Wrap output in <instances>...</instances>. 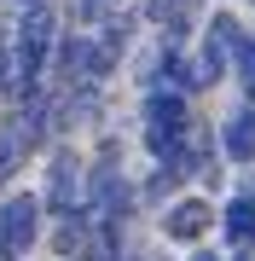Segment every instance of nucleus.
<instances>
[{"instance_id": "0eeeda50", "label": "nucleus", "mask_w": 255, "mask_h": 261, "mask_svg": "<svg viewBox=\"0 0 255 261\" xmlns=\"http://www.w3.org/2000/svg\"><path fill=\"white\" fill-rule=\"evenodd\" d=\"M220 232H226L232 250H255V197H244V192L232 197L226 215H220Z\"/></svg>"}, {"instance_id": "20e7f679", "label": "nucleus", "mask_w": 255, "mask_h": 261, "mask_svg": "<svg viewBox=\"0 0 255 261\" xmlns=\"http://www.w3.org/2000/svg\"><path fill=\"white\" fill-rule=\"evenodd\" d=\"M81 203H87V174H81L76 151H58V157H52V174H47V197H41V209H52L58 221H64V215H76Z\"/></svg>"}, {"instance_id": "9d476101", "label": "nucleus", "mask_w": 255, "mask_h": 261, "mask_svg": "<svg viewBox=\"0 0 255 261\" xmlns=\"http://www.w3.org/2000/svg\"><path fill=\"white\" fill-rule=\"evenodd\" d=\"M232 70H238L244 99H249V111H255V35H238L232 41Z\"/></svg>"}, {"instance_id": "423d86ee", "label": "nucleus", "mask_w": 255, "mask_h": 261, "mask_svg": "<svg viewBox=\"0 0 255 261\" xmlns=\"http://www.w3.org/2000/svg\"><path fill=\"white\" fill-rule=\"evenodd\" d=\"M220 157L226 163H255V111H232L220 122Z\"/></svg>"}, {"instance_id": "ddd939ff", "label": "nucleus", "mask_w": 255, "mask_h": 261, "mask_svg": "<svg viewBox=\"0 0 255 261\" xmlns=\"http://www.w3.org/2000/svg\"><path fill=\"white\" fill-rule=\"evenodd\" d=\"M76 18L81 23H104L110 18V0H76Z\"/></svg>"}, {"instance_id": "f8f14e48", "label": "nucleus", "mask_w": 255, "mask_h": 261, "mask_svg": "<svg viewBox=\"0 0 255 261\" xmlns=\"http://www.w3.org/2000/svg\"><path fill=\"white\" fill-rule=\"evenodd\" d=\"M0 99H12V35H0Z\"/></svg>"}, {"instance_id": "6e6552de", "label": "nucleus", "mask_w": 255, "mask_h": 261, "mask_svg": "<svg viewBox=\"0 0 255 261\" xmlns=\"http://www.w3.org/2000/svg\"><path fill=\"white\" fill-rule=\"evenodd\" d=\"M87 238H93V209H76V215H64V221H58V232H52V250L58 255H81L87 250Z\"/></svg>"}, {"instance_id": "2eb2a0df", "label": "nucleus", "mask_w": 255, "mask_h": 261, "mask_svg": "<svg viewBox=\"0 0 255 261\" xmlns=\"http://www.w3.org/2000/svg\"><path fill=\"white\" fill-rule=\"evenodd\" d=\"M191 261H220V255H215V250H197V255H191Z\"/></svg>"}, {"instance_id": "4468645a", "label": "nucleus", "mask_w": 255, "mask_h": 261, "mask_svg": "<svg viewBox=\"0 0 255 261\" xmlns=\"http://www.w3.org/2000/svg\"><path fill=\"white\" fill-rule=\"evenodd\" d=\"M41 6H52V0H12V12H18V18H23V12H41Z\"/></svg>"}, {"instance_id": "9b49d317", "label": "nucleus", "mask_w": 255, "mask_h": 261, "mask_svg": "<svg viewBox=\"0 0 255 261\" xmlns=\"http://www.w3.org/2000/svg\"><path fill=\"white\" fill-rule=\"evenodd\" d=\"M180 180H186V174H180V168H168V163H157V174L145 180V197H151V203H162V197H168V192L180 186Z\"/></svg>"}, {"instance_id": "39448f33", "label": "nucleus", "mask_w": 255, "mask_h": 261, "mask_svg": "<svg viewBox=\"0 0 255 261\" xmlns=\"http://www.w3.org/2000/svg\"><path fill=\"white\" fill-rule=\"evenodd\" d=\"M209 226H215V203L209 197H174L162 209V238L168 244H197V238H209Z\"/></svg>"}, {"instance_id": "f03ea898", "label": "nucleus", "mask_w": 255, "mask_h": 261, "mask_svg": "<svg viewBox=\"0 0 255 261\" xmlns=\"http://www.w3.org/2000/svg\"><path fill=\"white\" fill-rule=\"evenodd\" d=\"M244 35L238 29V18L232 12H215V18L203 23V41H197V53H191V75H197V93L203 87H215L220 75L232 70V41Z\"/></svg>"}, {"instance_id": "7ed1b4c3", "label": "nucleus", "mask_w": 255, "mask_h": 261, "mask_svg": "<svg viewBox=\"0 0 255 261\" xmlns=\"http://www.w3.org/2000/svg\"><path fill=\"white\" fill-rule=\"evenodd\" d=\"M41 238V197L35 192H12L0 203V261L29 255V244Z\"/></svg>"}, {"instance_id": "1a4fd4ad", "label": "nucleus", "mask_w": 255, "mask_h": 261, "mask_svg": "<svg viewBox=\"0 0 255 261\" xmlns=\"http://www.w3.org/2000/svg\"><path fill=\"white\" fill-rule=\"evenodd\" d=\"M191 12H197V0H151V6H145V18H151V23H162V35L186 41V23H191Z\"/></svg>"}, {"instance_id": "f257e3e1", "label": "nucleus", "mask_w": 255, "mask_h": 261, "mask_svg": "<svg viewBox=\"0 0 255 261\" xmlns=\"http://www.w3.org/2000/svg\"><path fill=\"white\" fill-rule=\"evenodd\" d=\"M52 41H58L52 6L18 18V29H12V99L18 105L41 93V75H47V64H52Z\"/></svg>"}]
</instances>
